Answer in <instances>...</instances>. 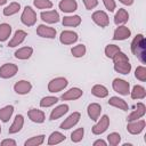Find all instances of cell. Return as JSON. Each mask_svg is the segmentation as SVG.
<instances>
[{
	"mask_svg": "<svg viewBox=\"0 0 146 146\" xmlns=\"http://www.w3.org/2000/svg\"><path fill=\"white\" fill-rule=\"evenodd\" d=\"M119 1H120L121 3H123V5H125V6H131L135 0H119Z\"/></svg>",
	"mask_w": 146,
	"mask_h": 146,
	"instance_id": "46",
	"label": "cell"
},
{
	"mask_svg": "<svg viewBox=\"0 0 146 146\" xmlns=\"http://www.w3.org/2000/svg\"><path fill=\"white\" fill-rule=\"evenodd\" d=\"M23 125H24V116H23L22 114H17V115L15 116V119H14V122H13L11 125L9 127L8 132H9L10 135L17 133L18 131L22 130Z\"/></svg>",
	"mask_w": 146,
	"mask_h": 146,
	"instance_id": "21",
	"label": "cell"
},
{
	"mask_svg": "<svg viewBox=\"0 0 146 146\" xmlns=\"http://www.w3.org/2000/svg\"><path fill=\"white\" fill-rule=\"evenodd\" d=\"M82 1H83V3H84L86 9H88V10L94 9V8L98 5V0H82Z\"/></svg>",
	"mask_w": 146,
	"mask_h": 146,
	"instance_id": "43",
	"label": "cell"
},
{
	"mask_svg": "<svg viewBox=\"0 0 146 146\" xmlns=\"http://www.w3.org/2000/svg\"><path fill=\"white\" fill-rule=\"evenodd\" d=\"M113 63H114V70L120 73V74H129L130 71H131V64L129 62V58L128 56L122 52V51H119L113 58Z\"/></svg>",
	"mask_w": 146,
	"mask_h": 146,
	"instance_id": "2",
	"label": "cell"
},
{
	"mask_svg": "<svg viewBox=\"0 0 146 146\" xmlns=\"http://www.w3.org/2000/svg\"><path fill=\"white\" fill-rule=\"evenodd\" d=\"M131 35V31L124 26V25H119V27L115 29L113 33V39L114 40H125Z\"/></svg>",
	"mask_w": 146,
	"mask_h": 146,
	"instance_id": "16",
	"label": "cell"
},
{
	"mask_svg": "<svg viewBox=\"0 0 146 146\" xmlns=\"http://www.w3.org/2000/svg\"><path fill=\"white\" fill-rule=\"evenodd\" d=\"M97 121L98 122L91 128V131L94 135H102L107 130V128L110 125V117L107 115H103Z\"/></svg>",
	"mask_w": 146,
	"mask_h": 146,
	"instance_id": "6",
	"label": "cell"
},
{
	"mask_svg": "<svg viewBox=\"0 0 146 146\" xmlns=\"http://www.w3.org/2000/svg\"><path fill=\"white\" fill-rule=\"evenodd\" d=\"M56 30L54 27L47 26L44 24H41L36 27V34L41 38H47V39H54L56 36Z\"/></svg>",
	"mask_w": 146,
	"mask_h": 146,
	"instance_id": "11",
	"label": "cell"
},
{
	"mask_svg": "<svg viewBox=\"0 0 146 146\" xmlns=\"http://www.w3.org/2000/svg\"><path fill=\"white\" fill-rule=\"evenodd\" d=\"M68 84L67 80L63 76H58V78H55L52 79L49 83H48V91L49 92H59L62 91L64 88H66Z\"/></svg>",
	"mask_w": 146,
	"mask_h": 146,
	"instance_id": "5",
	"label": "cell"
},
{
	"mask_svg": "<svg viewBox=\"0 0 146 146\" xmlns=\"http://www.w3.org/2000/svg\"><path fill=\"white\" fill-rule=\"evenodd\" d=\"M82 95H83V91L80 88L74 87V88H71L70 90H67L66 92H64L60 98L63 100H75V99H79Z\"/></svg>",
	"mask_w": 146,
	"mask_h": 146,
	"instance_id": "17",
	"label": "cell"
},
{
	"mask_svg": "<svg viewBox=\"0 0 146 146\" xmlns=\"http://www.w3.org/2000/svg\"><path fill=\"white\" fill-rule=\"evenodd\" d=\"M87 113L92 121H97L102 113V106L97 103H91L87 107Z\"/></svg>",
	"mask_w": 146,
	"mask_h": 146,
	"instance_id": "18",
	"label": "cell"
},
{
	"mask_svg": "<svg viewBox=\"0 0 146 146\" xmlns=\"http://www.w3.org/2000/svg\"><path fill=\"white\" fill-rule=\"evenodd\" d=\"M58 7L63 13H73L78 9V2L75 0H60Z\"/></svg>",
	"mask_w": 146,
	"mask_h": 146,
	"instance_id": "20",
	"label": "cell"
},
{
	"mask_svg": "<svg viewBox=\"0 0 146 146\" xmlns=\"http://www.w3.org/2000/svg\"><path fill=\"white\" fill-rule=\"evenodd\" d=\"M33 48L32 47H22L15 51V57L17 59H27L32 56Z\"/></svg>",
	"mask_w": 146,
	"mask_h": 146,
	"instance_id": "27",
	"label": "cell"
},
{
	"mask_svg": "<svg viewBox=\"0 0 146 146\" xmlns=\"http://www.w3.org/2000/svg\"><path fill=\"white\" fill-rule=\"evenodd\" d=\"M119 51H121V49L116 44H107L106 48H105V55L108 58H113Z\"/></svg>",
	"mask_w": 146,
	"mask_h": 146,
	"instance_id": "37",
	"label": "cell"
},
{
	"mask_svg": "<svg viewBox=\"0 0 146 146\" xmlns=\"http://www.w3.org/2000/svg\"><path fill=\"white\" fill-rule=\"evenodd\" d=\"M40 17L43 22L48 23V24H54L57 23L59 21V14L56 10H47V11H42L40 14Z\"/></svg>",
	"mask_w": 146,
	"mask_h": 146,
	"instance_id": "15",
	"label": "cell"
},
{
	"mask_svg": "<svg viewBox=\"0 0 146 146\" xmlns=\"http://www.w3.org/2000/svg\"><path fill=\"white\" fill-rule=\"evenodd\" d=\"M7 2V0H0V6H3Z\"/></svg>",
	"mask_w": 146,
	"mask_h": 146,
	"instance_id": "47",
	"label": "cell"
},
{
	"mask_svg": "<svg viewBox=\"0 0 146 146\" xmlns=\"http://www.w3.org/2000/svg\"><path fill=\"white\" fill-rule=\"evenodd\" d=\"M132 54L143 63L146 64V41L143 34H137L131 42Z\"/></svg>",
	"mask_w": 146,
	"mask_h": 146,
	"instance_id": "1",
	"label": "cell"
},
{
	"mask_svg": "<svg viewBox=\"0 0 146 146\" xmlns=\"http://www.w3.org/2000/svg\"><path fill=\"white\" fill-rule=\"evenodd\" d=\"M21 21L26 26H33L35 24V22H36V14L32 9V7L26 6L24 8V10L22 13V16H21Z\"/></svg>",
	"mask_w": 146,
	"mask_h": 146,
	"instance_id": "3",
	"label": "cell"
},
{
	"mask_svg": "<svg viewBox=\"0 0 146 146\" xmlns=\"http://www.w3.org/2000/svg\"><path fill=\"white\" fill-rule=\"evenodd\" d=\"M27 115H29V119L34 123H42L44 122V119H46L44 112H42L41 110H36V108H31L27 112Z\"/></svg>",
	"mask_w": 146,
	"mask_h": 146,
	"instance_id": "19",
	"label": "cell"
},
{
	"mask_svg": "<svg viewBox=\"0 0 146 146\" xmlns=\"http://www.w3.org/2000/svg\"><path fill=\"white\" fill-rule=\"evenodd\" d=\"M58 102V98L55 96H46L40 100V106L41 107H50L55 105Z\"/></svg>",
	"mask_w": 146,
	"mask_h": 146,
	"instance_id": "36",
	"label": "cell"
},
{
	"mask_svg": "<svg viewBox=\"0 0 146 146\" xmlns=\"http://www.w3.org/2000/svg\"><path fill=\"white\" fill-rule=\"evenodd\" d=\"M83 135H84V129L83 128H78L76 130H74L71 133V140L73 143H79V141L82 140Z\"/></svg>",
	"mask_w": 146,
	"mask_h": 146,
	"instance_id": "38",
	"label": "cell"
},
{
	"mask_svg": "<svg viewBox=\"0 0 146 146\" xmlns=\"http://www.w3.org/2000/svg\"><path fill=\"white\" fill-rule=\"evenodd\" d=\"M92 145H94V146H99V145H102V146H106L107 143H106L105 140H103V139H97V140L94 141Z\"/></svg>",
	"mask_w": 146,
	"mask_h": 146,
	"instance_id": "45",
	"label": "cell"
},
{
	"mask_svg": "<svg viewBox=\"0 0 146 146\" xmlns=\"http://www.w3.org/2000/svg\"><path fill=\"white\" fill-rule=\"evenodd\" d=\"M81 117V114L79 112H73L72 114H70L62 123H60V129L63 130H68L71 128H73L80 120Z\"/></svg>",
	"mask_w": 146,
	"mask_h": 146,
	"instance_id": "9",
	"label": "cell"
},
{
	"mask_svg": "<svg viewBox=\"0 0 146 146\" xmlns=\"http://www.w3.org/2000/svg\"><path fill=\"white\" fill-rule=\"evenodd\" d=\"M107 141L110 145L112 146H116L120 144L121 141V136L117 133V132H111L108 136H107Z\"/></svg>",
	"mask_w": 146,
	"mask_h": 146,
	"instance_id": "41",
	"label": "cell"
},
{
	"mask_svg": "<svg viewBox=\"0 0 146 146\" xmlns=\"http://www.w3.org/2000/svg\"><path fill=\"white\" fill-rule=\"evenodd\" d=\"M103 3L108 11H114L116 8V3L114 0H103Z\"/></svg>",
	"mask_w": 146,
	"mask_h": 146,
	"instance_id": "42",
	"label": "cell"
},
{
	"mask_svg": "<svg viewBox=\"0 0 146 146\" xmlns=\"http://www.w3.org/2000/svg\"><path fill=\"white\" fill-rule=\"evenodd\" d=\"M91 18H92L94 23H96V24H97L98 26H100V27H106V26H108V24H110L108 15H107L105 11H103V10H97V11H95V13L92 14Z\"/></svg>",
	"mask_w": 146,
	"mask_h": 146,
	"instance_id": "8",
	"label": "cell"
},
{
	"mask_svg": "<svg viewBox=\"0 0 146 146\" xmlns=\"http://www.w3.org/2000/svg\"><path fill=\"white\" fill-rule=\"evenodd\" d=\"M0 133H1V125H0Z\"/></svg>",
	"mask_w": 146,
	"mask_h": 146,
	"instance_id": "48",
	"label": "cell"
},
{
	"mask_svg": "<svg viewBox=\"0 0 146 146\" xmlns=\"http://www.w3.org/2000/svg\"><path fill=\"white\" fill-rule=\"evenodd\" d=\"M91 94L98 98H105L107 97L108 95V90L105 86L103 84H95L92 88H91Z\"/></svg>",
	"mask_w": 146,
	"mask_h": 146,
	"instance_id": "29",
	"label": "cell"
},
{
	"mask_svg": "<svg viewBox=\"0 0 146 146\" xmlns=\"http://www.w3.org/2000/svg\"><path fill=\"white\" fill-rule=\"evenodd\" d=\"M130 96L132 99H144L146 97V90L143 86L136 84V86H133L132 90L130 91Z\"/></svg>",
	"mask_w": 146,
	"mask_h": 146,
	"instance_id": "28",
	"label": "cell"
},
{
	"mask_svg": "<svg viewBox=\"0 0 146 146\" xmlns=\"http://www.w3.org/2000/svg\"><path fill=\"white\" fill-rule=\"evenodd\" d=\"M14 113V106L7 105L2 108H0V121L2 122H8Z\"/></svg>",
	"mask_w": 146,
	"mask_h": 146,
	"instance_id": "30",
	"label": "cell"
},
{
	"mask_svg": "<svg viewBox=\"0 0 146 146\" xmlns=\"http://www.w3.org/2000/svg\"><path fill=\"white\" fill-rule=\"evenodd\" d=\"M31 89H32V84H31V82H29L26 80L17 81L14 84V90L18 95H26L31 91Z\"/></svg>",
	"mask_w": 146,
	"mask_h": 146,
	"instance_id": "13",
	"label": "cell"
},
{
	"mask_svg": "<svg viewBox=\"0 0 146 146\" xmlns=\"http://www.w3.org/2000/svg\"><path fill=\"white\" fill-rule=\"evenodd\" d=\"M1 146H16V141L14 139H3L1 141Z\"/></svg>",
	"mask_w": 146,
	"mask_h": 146,
	"instance_id": "44",
	"label": "cell"
},
{
	"mask_svg": "<svg viewBox=\"0 0 146 146\" xmlns=\"http://www.w3.org/2000/svg\"><path fill=\"white\" fill-rule=\"evenodd\" d=\"M44 137H46L44 135L34 136V137L27 139V140L24 143V145H25V146H40L41 144H43V141H44Z\"/></svg>",
	"mask_w": 146,
	"mask_h": 146,
	"instance_id": "34",
	"label": "cell"
},
{
	"mask_svg": "<svg viewBox=\"0 0 146 146\" xmlns=\"http://www.w3.org/2000/svg\"><path fill=\"white\" fill-rule=\"evenodd\" d=\"M128 19H129V14L124 8H120L114 16V23L116 25H122V24L127 23Z\"/></svg>",
	"mask_w": 146,
	"mask_h": 146,
	"instance_id": "25",
	"label": "cell"
},
{
	"mask_svg": "<svg viewBox=\"0 0 146 146\" xmlns=\"http://www.w3.org/2000/svg\"><path fill=\"white\" fill-rule=\"evenodd\" d=\"M64 26H71L75 27L81 24V17L79 15H73V16H65L62 21Z\"/></svg>",
	"mask_w": 146,
	"mask_h": 146,
	"instance_id": "26",
	"label": "cell"
},
{
	"mask_svg": "<svg viewBox=\"0 0 146 146\" xmlns=\"http://www.w3.org/2000/svg\"><path fill=\"white\" fill-rule=\"evenodd\" d=\"M146 113V107L143 103H137V106H136V110L133 112H131L128 117H127V121L130 122V121H135V120H139L141 119Z\"/></svg>",
	"mask_w": 146,
	"mask_h": 146,
	"instance_id": "14",
	"label": "cell"
},
{
	"mask_svg": "<svg viewBox=\"0 0 146 146\" xmlns=\"http://www.w3.org/2000/svg\"><path fill=\"white\" fill-rule=\"evenodd\" d=\"M65 140V136L59 131H54L48 138V145H57Z\"/></svg>",
	"mask_w": 146,
	"mask_h": 146,
	"instance_id": "32",
	"label": "cell"
},
{
	"mask_svg": "<svg viewBox=\"0 0 146 146\" xmlns=\"http://www.w3.org/2000/svg\"><path fill=\"white\" fill-rule=\"evenodd\" d=\"M108 104H110L111 106H114V107H116V108H119V110H122V111H128V110H129V106H128L127 102H125L124 99L117 97V96L111 97V98L108 99Z\"/></svg>",
	"mask_w": 146,
	"mask_h": 146,
	"instance_id": "23",
	"label": "cell"
},
{
	"mask_svg": "<svg viewBox=\"0 0 146 146\" xmlns=\"http://www.w3.org/2000/svg\"><path fill=\"white\" fill-rule=\"evenodd\" d=\"M145 121L144 120H135V121H130L127 124V130L129 133L131 135H138L140 133L144 128H145Z\"/></svg>",
	"mask_w": 146,
	"mask_h": 146,
	"instance_id": "10",
	"label": "cell"
},
{
	"mask_svg": "<svg viewBox=\"0 0 146 146\" xmlns=\"http://www.w3.org/2000/svg\"><path fill=\"white\" fill-rule=\"evenodd\" d=\"M135 76L137 80L144 82L146 81V67L145 66H137L136 71H135Z\"/></svg>",
	"mask_w": 146,
	"mask_h": 146,
	"instance_id": "40",
	"label": "cell"
},
{
	"mask_svg": "<svg viewBox=\"0 0 146 146\" xmlns=\"http://www.w3.org/2000/svg\"><path fill=\"white\" fill-rule=\"evenodd\" d=\"M21 9V5L18 2H11L9 3L7 7H5L3 9V15L5 16H11V15H15L16 13H18Z\"/></svg>",
	"mask_w": 146,
	"mask_h": 146,
	"instance_id": "33",
	"label": "cell"
},
{
	"mask_svg": "<svg viewBox=\"0 0 146 146\" xmlns=\"http://www.w3.org/2000/svg\"><path fill=\"white\" fill-rule=\"evenodd\" d=\"M10 34H11V26L7 23L0 24V42L8 40Z\"/></svg>",
	"mask_w": 146,
	"mask_h": 146,
	"instance_id": "31",
	"label": "cell"
},
{
	"mask_svg": "<svg viewBox=\"0 0 146 146\" xmlns=\"http://www.w3.org/2000/svg\"><path fill=\"white\" fill-rule=\"evenodd\" d=\"M26 32L25 31H23V30H17L16 32H15V34H14V36L11 38V40L9 41V43H8V47H10V48H14V47H17V46H19L24 40H25V38H26Z\"/></svg>",
	"mask_w": 146,
	"mask_h": 146,
	"instance_id": "22",
	"label": "cell"
},
{
	"mask_svg": "<svg viewBox=\"0 0 146 146\" xmlns=\"http://www.w3.org/2000/svg\"><path fill=\"white\" fill-rule=\"evenodd\" d=\"M86 51H87L86 46H84V44H82V43H80V44H78V46L72 47V49H71L72 55H73L74 57H76V58L83 57V56L86 55Z\"/></svg>",
	"mask_w": 146,
	"mask_h": 146,
	"instance_id": "35",
	"label": "cell"
},
{
	"mask_svg": "<svg viewBox=\"0 0 146 146\" xmlns=\"http://www.w3.org/2000/svg\"><path fill=\"white\" fill-rule=\"evenodd\" d=\"M78 38H79V36H78V33H76V32L66 30V31H63V32L60 33L59 41H60L63 44H73L74 42H76Z\"/></svg>",
	"mask_w": 146,
	"mask_h": 146,
	"instance_id": "12",
	"label": "cell"
},
{
	"mask_svg": "<svg viewBox=\"0 0 146 146\" xmlns=\"http://www.w3.org/2000/svg\"><path fill=\"white\" fill-rule=\"evenodd\" d=\"M18 71V66L13 63H6L0 67V78L2 79H9L16 75Z\"/></svg>",
	"mask_w": 146,
	"mask_h": 146,
	"instance_id": "7",
	"label": "cell"
},
{
	"mask_svg": "<svg viewBox=\"0 0 146 146\" xmlns=\"http://www.w3.org/2000/svg\"><path fill=\"white\" fill-rule=\"evenodd\" d=\"M68 112V105L66 104H62V105H58L57 107H55L51 113H50V120H57L59 117H62L64 114H66Z\"/></svg>",
	"mask_w": 146,
	"mask_h": 146,
	"instance_id": "24",
	"label": "cell"
},
{
	"mask_svg": "<svg viewBox=\"0 0 146 146\" xmlns=\"http://www.w3.org/2000/svg\"><path fill=\"white\" fill-rule=\"evenodd\" d=\"M33 5L38 9H49L52 7V2L50 0H34Z\"/></svg>",
	"mask_w": 146,
	"mask_h": 146,
	"instance_id": "39",
	"label": "cell"
},
{
	"mask_svg": "<svg viewBox=\"0 0 146 146\" xmlns=\"http://www.w3.org/2000/svg\"><path fill=\"white\" fill-rule=\"evenodd\" d=\"M112 88L114 89V91L119 92L122 96H127L128 94H130V83L123 79H114L112 82Z\"/></svg>",
	"mask_w": 146,
	"mask_h": 146,
	"instance_id": "4",
	"label": "cell"
}]
</instances>
